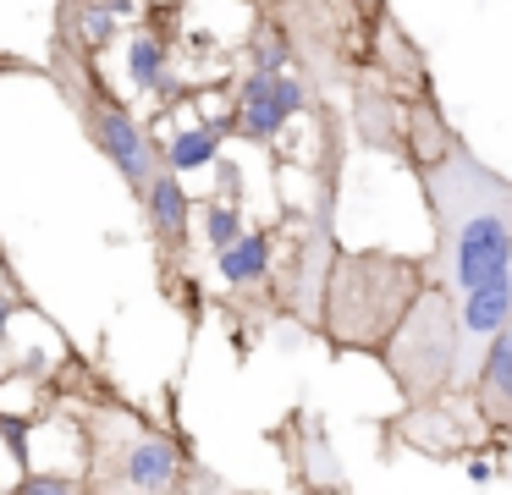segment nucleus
Here are the masks:
<instances>
[{
    "label": "nucleus",
    "instance_id": "nucleus-17",
    "mask_svg": "<svg viewBox=\"0 0 512 495\" xmlns=\"http://www.w3.org/2000/svg\"><path fill=\"white\" fill-rule=\"evenodd\" d=\"M83 490V479H72V473H23L17 479V495H72Z\"/></svg>",
    "mask_w": 512,
    "mask_h": 495
},
{
    "label": "nucleus",
    "instance_id": "nucleus-18",
    "mask_svg": "<svg viewBox=\"0 0 512 495\" xmlns=\"http://www.w3.org/2000/svg\"><path fill=\"white\" fill-rule=\"evenodd\" d=\"M0 440H6V451H12V462L28 473V424L17 413H0Z\"/></svg>",
    "mask_w": 512,
    "mask_h": 495
},
{
    "label": "nucleus",
    "instance_id": "nucleus-3",
    "mask_svg": "<svg viewBox=\"0 0 512 495\" xmlns=\"http://www.w3.org/2000/svg\"><path fill=\"white\" fill-rule=\"evenodd\" d=\"M45 77H50V88L67 99L72 116H78L83 138H89L94 149L111 160V171L127 182V193L144 204V193H149V182H155V171L166 165V143L149 138V127L133 116V110H127V99L116 94L111 83H105L100 55L78 50L72 39H50Z\"/></svg>",
    "mask_w": 512,
    "mask_h": 495
},
{
    "label": "nucleus",
    "instance_id": "nucleus-21",
    "mask_svg": "<svg viewBox=\"0 0 512 495\" xmlns=\"http://www.w3.org/2000/svg\"><path fill=\"white\" fill-rule=\"evenodd\" d=\"M17 308H23V297H17V292H0V330H6V319H12Z\"/></svg>",
    "mask_w": 512,
    "mask_h": 495
},
{
    "label": "nucleus",
    "instance_id": "nucleus-6",
    "mask_svg": "<svg viewBox=\"0 0 512 495\" xmlns=\"http://www.w3.org/2000/svg\"><path fill=\"white\" fill-rule=\"evenodd\" d=\"M298 110H309V83H303V72H292V66L259 72V66H248V77L237 83L232 116H221L215 127H221V138L232 132V138H243V143H276L281 127H287Z\"/></svg>",
    "mask_w": 512,
    "mask_h": 495
},
{
    "label": "nucleus",
    "instance_id": "nucleus-14",
    "mask_svg": "<svg viewBox=\"0 0 512 495\" xmlns=\"http://www.w3.org/2000/svg\"><path fill=\"white\" fill-rule=\"evenodd\" d=\"M215 154H221V127H215V121L188 127V132H177V138L166 143V165H171V171H199V165H210Z\"/></svg>",
    "mask_w": 512,
    "mask_h": 495
},
{
    "label": "nucleus",
    "instance_id": "nucleus-8",
    "mask_svg": "<svg viewBox=\"0 0 512 495\" xmlns=\"http://www.w3.org/2000/svg\"><path fill=\"white\" fill-rule=\"evenodd\" d=\"M347 116H353V138L375 154H391V160L408 165V99L364 61V72L347 88Z\"/></svg>",
    "mask_w": 512,
    "mask_h": 495
},
{
    "label": "nucleus",
    "instance_id": "nucleus-2",
    "mask_svg": "<svg viewBox=\"0 0 512 495\" xmlns=\"http://www.w3.org/2000/svg\"><path fill=\"white\" fill-rule=\"evenodd\" d=\"M424 281H430V264L419 253L336 248L314 330L336 358H380V347L402 325V314L424 292Z\"/></svg>",
    "mask_w": 512,
    "mask_h": 495
},
{
    "label": "nucleus",
    "instance_id": "nucleus-1",
    "mask_svg": "<svg viewBox=\"0 0 512 495\" xmlns=\"http://www.w3.org/2000/svg\"><path fill=\"white\" fill-rule=\"evenodd\" d=\"M430 209V281L446 292H474L512 270V176L485 165L457 132L435 160L413 165Z\"/></svg>",
    "mask_w": 512,
    "mask_h": 495
},
{
    "label": "nucleus",
    "instance_id": "nucleus-11",
    "mask_svg": "<svg viewBox=\"0 0 512 495\" xmlns=\"http://www.w3.org/2000/svg\"><path fill=\"white\" fill-rule=\"evenodd\" d=\"M287 429H292V446H287L292 484H303V490H347V473H342V462H336L331 440H325L320 418H314L309 407H298Z\"/></svg>",
    "mask_w": 512,
    "mask_h": 495
},
{
    "label": "nucleus",
    "instance_id": "nucleus-16",
    "mask_svg": "<svg viewBox=\"0 0 512 495\" xmlns=\"http://www.w3.org/2000/svg\"><path fill=\"white\" fill-rule=\"evenodd\" d=\"M243 237V209L237 204H204V242H210V253H221L226 242H237Z\"/></svg>",
    "mask_w": 512,
    "mask_h": 495
},
{
    "label": "nucleus",
    "instance_id": "nucleus-9",
    "mask_svg": "<svg viewBox=\"0 0 512 495\" xmlns=\"http://www.w3.org/2000/svg\"><path fill=\"white\" fill-rule=\"evenodd\" d=\"M369 66L397 88L402 99H419V94H435V77H430V55L408 39V28L397 22V11L369 28Z\"/></svg>",
    "mask_w": 512,
    "mask_h": 495
},
{
    "label": "nucleus",
    "instance_id": "nucleus-7",
    "mask_svg": "<svg viewBox=\"0 0 512 495\" xmlns=\"http://www.w3.org/2000/svg\"><path fill=\"white\" fill-rule=\"evenodd\" d=\"M144 220H149V237H155V270H160V292L177 303V281H182V264H188V220H193V204L182 193V171L160 165L155 182L144 193Z\"/></svg>",
    "mask_w": 512,
    "mask_h": 495
},
{
    "label": "nucleus",
    "instance_id": "nucleus-22",
    "mask_svg": "<svg viewBox=\"0 0 512 495\" xmlns=\"http://www.w3.org/2000/svg\"><path fill=\"white\" fill-rule=\"evenodd\" d=\"M243 6H254V11H259V6H270V0H243Z\"/></svg>",
    "mask_w": 512,
    "mask_h": 495
},
{
    "label": "nucleus",
    "instance_id": "nucleus-15",
    "mask_svg": "<svg viewBox=\"0 0 512 495\" xmlns=\"http://www.w3.org/2000/svg\"><path fill=\"white\" fill-rule=\"evenodd\" d=\"M111 39H116V11L105 6V0H94V6L78 17V28H72V44H78V50H89V55H100Z\"/></svg>",
    "mask_w": 512,
    "mask_h": 495
},
{
    "label": "nucleus",
    "instance_id": "nucleus-19",
    "mask_svg": "<svg viewBox=\"0 0 512 495\" xmlns=\"http://www.w3.org/2000/svg\"><path fill=\"white\" fill-rule=\"evenodd\" d=\"M94 0H56V22H50V39H72V28H78V17L89 11Z\"/></svg>",
    "mask_w": 512,
    "mask_h": 495
},
{
    "label": "nucleus",
    "instance_id": "nucleus-12",
    "mask_svg": "<svg viewBox=\"0 0 512 495\" xmlns=\"http://www.w3.org/2000/svg\"><path fill=\"white\" fill-rule=\"evenodd\" d=\"M270 264H276V231H243L237 242H226L215 253V270L226 275V286H270Z\"/></svg>",
    "mask_w": 512,
    "mask_h": 495
},
{
    "label": "nucleus",
    "instance_id": "nucleus-20",
    "mask_svg": "<svg viewBox=\"0 0 512 495\" xmlns=\"http://www.w3.org/2000/svg\"><path fill=\"white\" fill-rule=\"evenodd\" d=\"M347 6L358 11V22H364V33H369V28H375V22L391 11V0H347Z\"/></svg>",
    "mask_w": 512,
    "mask_h": 495
},
{
    "label": "nucleus",
    "instance_id": "nucleus-5",
    "mask_svg": "<svg viewBox=\"0 0 512 495\" xmlns=\"http://www.w3.org/2000/svg\"><path fill=\"white\" fill-rule=\"evenodd\" d=\"M380 369L391 374L402 407H430L457 391V292L424 281V292L380 347Z\"/></svg>",
    "mask_w": 512,
    "mask_h": 495
},
{
    "label": "nucleus",
    "instance_id": "nucleus-10",
    "mask_svg": "<svg viewBox=\"0 0 512 495\" xmlns=\"http://www.w3.org/2000/svg\"><path fill=\"white\" fill-rule=\"evenodd\" d=\"M468 396H474V407H479V424L496 440H512V319L496 330L490 352L479 358Z\"/></svg>",
    "mask_w": 512,
    "mask_h": 495
},
{
    "label": "nucleus",
    "instance_id": "nucleus-13",
    "mask_svg": "<svg viewBox=\"0 0 512 495\" xmlns=\"http://www.w3.org/2000/svg\"><path fill=\"white\" fill-rule=\"evenodd\" d=\"M127 83L138 94H160V99H171V88H177L171 83V44L155 28H138L127 39Z\"/></svg>",
    "mask_w": 512,
    "mask_h": 495
},
{
    "label": "nucleus",
    "instance_id": "nucleus-4",
    "mask_svg": "<svg viewBox=\"0 0 512 495\" xmlns=\"http://www.w3.org/2000/svg\"><path fill=\"white\" fill-rule=\"evenodd\" d=\"M100 424L83 418V435H94V462H83V490H193V484H221L199 473L193 451L171 429L149 424L144 413L111 402L94 413Z\"/></svg>",
    "mask_w": 512,
    "mask_h": 495
}]
</instances>
